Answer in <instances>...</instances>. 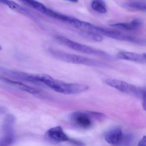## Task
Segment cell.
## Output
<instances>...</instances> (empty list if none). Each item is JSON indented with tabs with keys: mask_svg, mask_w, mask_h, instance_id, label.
<instances>
[{
	"mask_svg": "<svg viewBox=\"0 0 146 146\" xmlns=\"http://www.w3.org/2000/svg\"><path fill=\"white\" fill-rule=\"evenodd\" d=\"M34 78L36 85L46 86L57 92L63 94L81 93L89 88V86L85 84L66 82L46 74H34Z\"/></svg>",
	"mask_w": 146,
	"mask_h": 146,
	"instance_id": "6da1fadb",
	"label": "cell"
},
{
	"mask_svg": "<svg viewBox=\"0 0 146 146\" xmlns=\"http://www.w3.org/2000/svg\"><path fill=\"white\" fill-rule=\"evenodd\" d=\"M48 52L56 59L68 63L98 67H104L106 66V64L102 62L55 49H49Z\"/></svg>",
	"mask_w": 146,
	"mask_h": 146,
	"instance_id": "7a4b0ae2",
	"label": "cell"
},
{
	"mask_svg": "<svg viewBox=\"0 0 146 146\" xmlns=\"http://www.w3.org/2000/svg\"><path fill=\"white\" fill-rule=\"evenodd\" d=\"M56 39L61 44L65 45L69 48L72 49L77 52L87 54L95 56L105 59L110 58V56L106 52L103 50L79 43L63 36H57L56 37Z\"/></svg>",
	"mask_w": 146,
	"mask_h": 146,
	"instance_id": "3957f363",
	"label": "cell"
},
{
	"mask_svg": "<svg viewBox=\"0 0 146 146\" xmlns=\"http://www.w3.org/2000/svg\"><path fill=\"white\" fill-rule=\"evenodd\" d=\"M104 82L106 85L122 92L141 97L142 89L126 82L116 79H107L105 80Z\"/></svg>",
	"mask_w": 146,
	"mask_h": 146,
	"instance_id": "277c9868",
	"label": "cell"
},
{
	"mask_svg": "<svg viewBox=\"0 0 146 146\" xmlns=\"http://www.w3.org/2000/svg\"><path fill=\"white\" fill-rule=\"evenodd\" d=\"M70 119L74 124L82 128L88 129L92 125L91 117L88 114L84 112H73L70 116Z\"/></svg>",
	"mask_w": 146,
	"mask_h": 146,
	"instance_id": "5b68a950",
	"label": "cell"
},
{
	"mask_svg": "<svg viewBox=\"0 0 146 146\" xmlns=\"http://www.w3.org/2000/svg\"><path fill=\"white\" fill-rule=\"evenodd\" d=\"M0 80L3 82H6L7 84L14 86L22 91L26 92L31 94L35 95V96H40L42 94V92L39 89L30 86L28 85L23 83L21 81L14 80H11L9 78L5 77H0Z\"/></svg>",
	"mask_w": 146,
	"mask_h": 146,
	"instance_id": "8992f818",
	"label": "cell"
},
{
	"mask_svg": "<svg viewBox=\"0 0 146 146\" xmlns=\"http://www.w3.org/2000/svg\"><path fill=\"white\" fill-rule=\"evenodd\" d=\"M104 138L109 144L117 145L122 144L124 135L121 129L116 127L108 131L105 135Z\"/></svg>",
	"mask_w": 146,
	"mask_h": 146,
	"instance_id": "52a82bcc",
	"label": "cell"
},
{
	"mask_svg": "<svg viewBox=\"0 0 146 146\" xmlns=\"http://www.w3.org/2000/svg\"><path fill=\"white\" fill-rule=\"evenodd\" d=\"M46 135L50 139L56 142L69 141L70 139L60 126L50 128L46 132Z\"/></svg>",
	"mask_w": 146,
	"mask_h": 146,
	"instance_id": "ba28073f",
	"label": "cell"
},
{
	"mask_svg": "<svg viewBox=\"0 0 146 146\" xmlns=\"http://www.w3.org/2000/svg\"><path fill=\"white\" fill-rule=\"evenodd\" d=\"M117 57L118 59L125 60L130 61L138 63H142L145 62L142 55L137 53L127 51H121L117 55Z\"/></svg>",
	"mask_w": 146,
	"mask_h": 146,
	"instance_id": "9c48e42d",
	"label": "cell"
},
{
	"mask_svg": "<svg viewBox=\"0 0 146 146\" xmlns=\"http://www.w3.org/2000/svg\"><path fill=\"white\" fill-rule=\"evenodd\" d=\"M141 25V22L139 20L135 19L129 23H115L110 25V26L131 31L137 30L140 27Z\"/></svg>",
	"mask_w": 146,
	"mask_h": 146,
	"instance_id": "30bf717a",
	"label": "cell"
},
{
	"mask_svg": "<svg viewBox=\"0 0 146 146\" xmlns=\"http://www.w3.org/2000/svg\"><path fill=\"white\" fill-rule=\"evenodd\" d=\"M25 4L30 6L34 9L44 14L48 8L42 3L36 0H19Z\"/></svg>",
	"mask_w": 146,
	"mask_h": 146,
	"instance_id": "8fae6325",
	"label": "cell"
},
{
	"mask_svg": "<svg viewBox=\"0 0 146 146\" xmlns=\"http://www.w3.org/2000/svg\"><path fill=\"white\" fill-rule=\"evenodd\" d=\"M7 6H8L11 9L13 10L18 12L20 13L23 14L27 16H30L31 18H34L33 17V15L30 13L29 11L27 9H25L24 8L21 7V6L19 5V4L16 3L12 1H9L8 3L7 4Z\"/></svg>",
	"mask_w": 146,
	"mask_h": 146,
	"instance_id": "7c38bea8",
	"label": "cell"
},
{
	"mask_svg": "<svg viewBox=\"0 0 146 146\" xmlns=\"http://www.w3.org/2000/svg\"><path fill=\"white\" fill-rule=\"evenodd\" d=\"M91 7L94 10L98 13H106L107 12L106 5L103 0H93Z\"/></svg>",
	"mask_w": 146,
	"mask_h": 146,
	"instance_id": "4fadbf2b",
	"label": "cell"
},
{
	"mask_svg": "<svg viewBox=\"0 0 146 146\" xmlns=\"http://www.w3.org/2000/svg\"><path fill=\"white\" fill-rule=\"evenodd\" d=\"M80 35L83 37L97 42H101L103 40V37L101 35L94 33L90 32L80 31Z\"/></svg>",
	"mask_w": 146,
	"mask_h": 146,
	"instance_id": "5bb4252c",
	"label": "cell"
},
{
	"mask_svg": "<svg viewBox=\"0 0 146 146\" xmlns=\"http://www.w3.org/2000/svg\"><path fill=\"white\" fill-rule=\"evenodd\" d=\"M127 6L133 9L141 11H146V3H144L136 1L131 2L128 3Z\"/></svg>",
	"mask_w": 146,
	"mask_h": 146,
	"instance_id": "9a60e30c",
	"label": "cell"
},
{
	"mask_svg": "<svg viewBox=\"0 0 146 146\" xmlns=\"http://www.w3.org/2000/svg\"><path fill=\"white\" fill-rule=\"evenodd\" d=\"M14 135L3 134L0 138V146H9L13 142Z\"/></svg>",
	"mask_w": 146,
	"mask_h": 146,
	"instance_id": "2e32d148",
	"label": "cell"
},
{
	"mask_svg": "<svg viewBox=\"0 0 146 146\" xmlns=\"http://www.w3.org/2000/svg\"><path fill=\"white\" fill-rule=\"evenodd\" d=\"M14 116L12 114H8L4 118L2 128L13 127V125L15 121Z\"/></svg>",
	"mask_w": 146,
	"mask_h": 146,
	"instance_id": "e0dca14e",
	"label": "cell"
},
{
	"mask_svg": "<svg viewBox=\"0 0 146 146\" xmlns=\"http://www.w3.org/2000/svg\"><path fill=\"white\" fill-rule=\"evenodd\" d=\"M141 98L142 99V106L143 109L146 111V90L142 89V94H141Z\"/></svg>",
	"mask_w": 146,
	"mask_h": 146,
	"instance_id": "ac0fdd59",
	"label": "cell"
},
{
	"mask_svg": "<svg viewBox=\"0 0 146 146\" xmlns=\"http://www.w3.org/2000/svg\"><path fill=\"white\" fill-rule=\"evenodd\" d=\"M69 141L76 146H84V144L80 141L71 139H69Z\"/></svg>",
	"mask_w": 146,
	"mask_h": 146,
	"instance_id": "d6986e66",
	"label": "cell"
},
{
	"mask_svg": "<svg viewBox=\"0 0 146 146\" xmlns=\"http://www.w3.org/2000/svg\"><path fill=\"white\" fill-rule=\"evenodd\" d=\"M137 146H146V136L142 137Z\"/></svg>",
	"mask_w": 146,
	"mask_h": 146,
	"instance_id": "ffe728a7",
	"label": "cell"
},
{
	"mask_svg": "<svg viewBox=\"0 0 146 146\" xmlns=\"http://www.w3.org/2000/svg\"><path fill=\"white\" fill-rule=\"evenodd\" d=\"M7 109L3 106H0V114H3L6 113Z\"/></svg>",
	"mask_w": 146,
	"mask_h": 146,
	"instance_id": "44dd1931",
	"label": "cell"
},
{
	"mask_svg": "<svg viewBox=\"0 0 146 146\" xmlns=\"http://www.w3.org/2000/svg\"><path fill=\"white\" fill-rule=\"evenodd\" d=\"M9 1V0H0V3L6 4V5L8 3Z\"/></svg>",
	"mask_w": 146,
	"mask_h": 146,
	"instance_id": "7402d4cb",
	"label": "cell"
},
{
	"mask_svg": "<svg viewBox=\"0 0 146 146\" xmlns=\"http://www.w3.org/2000/svg\"><path fill=\"white\" fill-rule=\"evenodd\" d=\"M142 55L143 58H144V60H145V62H146V53L143 54Z\"/></svg>",
	"mask_w": 146,
	"mask_h": 146,
	"instance_id": "603a6c76",
	"label": "cell"
},
{
	"mask_svg": "<svg viewBox=\"0 0 146 146\" xmlns=\"http://www.w3.org/2000/svg\"><path fill=\"white\" fill-rule=\"evenodd\" d=\"M66 1H69L73 3H77L78 2V0H66Z\"/></svg>",
	"mask_w": 146,
	"mask_h": 146,
	"instance_id": "cb8c5ba5",
	"label": "cell"
},
{
	"mask_svg": "<svg viewBox=\"0 0 146 146\" xmlns=\"http://www.w3.org/2000/svg\"><path fill=\"white\" fill-rule=\"evenodd\" d=\"M2 50V47L0 45V50Z\"/></svg>",
	"mask_w": 146,
	"mask_h": 146,
	"instance_id": "d4e9b609",
	"label": "cell"
}]
</instances>
